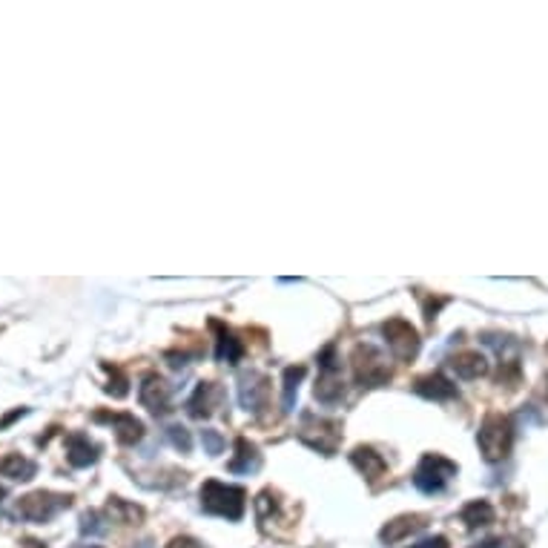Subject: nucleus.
<instances>
[{
  "label": "nucleus",
  "instance_id": "3",
  "mask_svg": "<svg viewBox=\"0 0 548 548\" xmlns=\"http://www.w3.org/2000/svg\"><path fill=\"white\" fill-rule=\"evenodd\" d=\"M353 371H356V380L364 388H376V385H385L388 380H391L388 359L373 345H359L356 350H353Z\"/></svg>",
  "mask_w": 548,
  "mask_h": 548
},
{
  "label": "nucleus",
  "instance_id": "15",
  "mask_svg": "<svg viewBox=\"0 0 548 548\" xmlns=\"http://www.w3.org/2000/svg\"><path fill=\"white\" fill-rule=\"evenodd\" d=\"M353 466H356L368 480H380L382 474L388 471V462L376 454L371 448H356L353 450Z\"/></svg>",
  "mask_w": 548,
  "mask_h": 548
},
{
  "label": "nucleus",
  "instance_id": "17",
  "mask_svg": "<svg viewBox=\"0 0 548 548\" xmlns=\"http://www.w3.org/2000/svg\"><path fill=\"white\" fill-rule=\"evenodd\" d=\"M422 526H425L422 517H399V520L388 522V526L382 528V540H385L388 545H394V543H399V540H405L408 534L419 531Z\"/></svg>",
  "mask_w": 548,
  "mask_h": 548
},
{
  "label": "nucleus",
  "instance_id": "20",
  "mask_svg": "<svg viewBox=\"0 0 548 548\" xmlns=\"http://www.w3.org/2000/svg\"><path fill=\"white\" fill-rule=\"evenodd\" d=\"M236 450H239V457L230 462V471H233V474H245V471L259 468V454H255V448H253L247 440H239V442H236Z\"/></svg>",
  "mask_w": 548,
  "mask_h": 548
},
{
  "label": "nucleus",
  "instance_id": "12",
  "mask_svg": "<svg viewBox=\"0 0 548 548\" xmlns=\"http://www.w3.org/2000/svg\"><path fill=\"white\" fill-rule=\"evenodd\" d=\"M215 399H222V391H218L213 382H201L196 388V394L190 396L187 408H190L192 417H210L213 408H215Z\"/></svg>",
  "mask_w": 548,
  "mask_h": 548
},
{
  "label": "nucleus",
  "instance_id": "30",
  "mask_svg": "<svg viewBox=\"0 0 548 548\" xmlns=\"http://www.w3.org/2000/svg\"><path fill=\"white\" fill-rule=\"evenodd\" d=\"M78 548H101V545H78Z\"/></svg>",
  "mask_w": 548,
  "mask_h": 548
},
{
  "label": "nucleus",
  "instance_id": "22",
  "mask_svg": "<svg viewBox=\"0 0 548 548\" xmlns=\"http://www.w3.org/2000/svg\"><path fill=\"white\" fill-rule=\"evenodd\" d=\"M301 376H304V368H287L285 371V411L294 408V396L299 391Z\"/></svg>",
  "mask_w": 548,
  "mask_h": 548
},
{
  "label": "nucleus",
  "instance_id": "27",
  "mask_svg": "<svg viewBox=\"0 0 548 548\" xmlns=\"http://www.w3.org/2000/svg\"><path fill=\"white\" fill-rule=\"evenodd\" d=\"M169 548H204V545L196 543L192 537H176L173 543H169Z\"/></svg>",
  "mask_w": 548,
  "mask_h": 548
},
{
  "label": "nucleus",
  "instance_id": "23",
  "mask_svg": "<svg viewBox=\"0 0 548 548\" xmlns=\"http://www.w3.org/2000/svg\"><path fill=\"white\" fill-rule=\"evenodd\" d=\"M167 436L173 440V445L178 450H190V434L187 428H181V425H173V428H167Z\"/></svg>",
  "mask_w": 548,
  "mask_h": 548
},
{
  "label": "nucleus",
  "instance_id": "5",
  "mask_svg": "<svg viewBox=\"0 0 548 548\" xmlns=\"http://www.w3.org/2000/svg\"><path fill=\"white\" fill-rule=\"evenodd\" d=\"M511 436H514V431H511V422L505 417L485 419L480 428V448H482L485 459L489 462L503 459L511 450Z\"/></svg>",
  "mask_w": 548,
  "mask_h": 548
},
{
  "label": "nucleus",
  "instance_id": "24",
  "mask_svg": "<svg viewBox=\"0 0 548 548\" xmlns=\"http://www.w3.org/2000/svg\"><path fill=\"white\" fill-rule=\"evenodd\" d=\"M81 531H83V534H104V531H106V526H101V517L95 514V511H90V514H83Z\"/></svg>",
  "mask_w": 548,
  "mask_h": 548
},
{
  "label": "nucleus",
  "instance_id": "26",
  "mask_svg": "<svg viewBox=\"0 0 548 548\" xmlns=\"http://www.w3.org/2000/svg\"><path fill=\"white\" fill-rule=\"evenodd\" d=\"M411 548H448V540L445 537H428V540H422V543L411 545Z\"/></svg>",
  "mask_w": 548,
  "mask_h": 548
},
{
  "label": "nucleus",
  "instance_id": "10",
  "mask_svg": "<svg viewBox=\"0 0 548 548\" xmlns=\"http://www.w3.org/2000/svg\"><path fill=\"white\" fill-rule=\"evenodd\" d=\"M95 419L113 425L115 434H118V440L124 442V445H132V442L141 440L144 425L136 417H132V413H95Z\"/></svg>",
  "mask_w": 548,
  "mask_h": 548
},
{
  "label": "nucleus",
  "instance_id": "1",
  "mask_svg": "<svg viewBox=\"0 0 548 548\" xmlns=\"http://www.w3.org/2000/svg\"><path fill=\"white\" fill-rule=\"evenodd\" d=\"M245 505H247V494H245V489H239V485H224L218 480L204 482L201 508L207 511V514L227 517V520H241V514H245Z\"/></svg>",
  "mask_w": 548,
  "mask_h": 548
},
{
  "label": "nucleus",
  "instance_id": "13",
  "mask_svg": "<svg viewBox=\"0 0 548 548\" xmlns=\"http://www.w3.org/2000/svg\"><path fill=\"white\" fill-rule=\"evenodd\" d=\"M267 391H270V388H267L264 376H255V373L245 376V382H241V405H245L247 411L250 408L259 411L267 402Z\"/></svg>",
  "mask_w": 548,
  "mask_h": 548
},
{
  "label": "nucleus",
  "instance_id": "11",
  "mask_svg": "<svg viewBox=\"0 0 548 548\" xmlns=\"http://www.w3.org/2000/svg\"><path fill=\"white\" fill-rule=\"evenodd\" d=\"M35 474H38V466L23 454H6L4 459H0V477H6V480L27 482L35 477Z\"/></svg>",
  "mask_w": 548,
  "mask_h": 548
},
{
  "label": "nucleus",
  "instance_id": "16",
  "mask_svg": "<svg viewBox=\"0 0 548 548\" xmlns=\"http://www.w3.org/2000/svg\"><path fill=\"white\" fill-rule=\"evenodd\" d=\"M450 364H454L457 376H462V380H477V376H482L485 371H489V362H485V356L477 350L459 353V356H454V362Z\"/></svg>",
  "mask_w": 548,
  "mask_h": 548
},
{
  "label": "nucleus",
  "instance_id": "4",
  "mask_svg": "<svg viewBox=\"0 0 548 548\" xmlns=\"http://www.w3.org/2000/svg\"><path fill=\"white\" fill-rule=\"evenodd\" d=\"M454 474H457L454 462L440 457V454H428L419 462V468L413 471V485H417V489L425 491V494H436V491L445 489L448 480L454 477Z\"/></svg>",
  "mask_w": 548,
  "mask_h": 548
},
{
  "label": "nucleus",
  "instance_id": "6",
  "mask_svg": "<svg viewBox=\"0 0 548 548\" xmlns=\"http://www.w3.org/2000/svg\"><path fill=\"white\" fill-rule=\"evenodd\" d=\"M299 436H301V442H308L310 448L322 450V454H333L336 445H339V425L308 413V417H304V422H301Z\"/></svg>",
  "mask_w": 548,
  "mask_h": 548
},
{
  "label": "nucleus",
  "instance_id": "9",
  "mask_svg": "<svg viewBox=\"0 0 548 548\" xmlns=\"http://www.w3.org/2000/svg\"><path fill=\"white\" fill-rule=\"evenodd\" d=\"M101 454V448L90 442V436L87 434H69L67 436V459H69V466H75V468H87L92 466L95 459H98Z\"/></svg>",
  "mask_w": 548,
  "mask_h": 548
},
{
  "label": "nucleus",
  "instance_id": "8",
  "mask_svg": "<svg viewBox=\"0 0 548 548\" xmlns=\"http://www.w3.org/2000/svg\"><path fill=\"white\" fill-rule=\"evenodd\" d=\"M138 399L141 405L153 411V413H164L169 405V385L161 380V376H147L138 388Z\"/></svg>",
  "mask_w": 548,
  "mask_h": 548
},
{
  "label": "nucleus",
  "instance_id": "19",
  "mask_svg": "<svg viewBox=\"0 0 548 548\" xmlns=\"http://www.w3.org/2000/svg\"><path fill=\"white\" fill-rule=\"evenodd\" d=\"M213 327H215V331H218V339H215V342H218V348H215V356L218 359H227V362H239L241 359V353H245V348H241V342H239V339L233 336V333H230V331H224V327L222 325H218V322H213Z\"/></svg>",
  "mask_w": 548,
  "mask_h": 548
},
{
  "label": "nucleus",
  "instance_id": "2",
  "mask_svg": "<svg viewBox=\"0 0 548 548\" xmlns=\"http://www.w3.org/2000/svg\"><path fill=\"white\" fill-rule=\"evenodd\" d=\"M64 508H69V497H67V494L35 491V494L20 497L18 517H23L27 522H50V520L58 517Z\"/></svg>",
  "mask_w": 548,
  "mask_h": 548
},
{
  "label": "nucleus",
  "instance_id": "14",
  "mask_svg": "<svg viewBox=\"0 0 548 548\" xmlns=\"http://www.w3.org/2000/svg\"><path fill=\"white\" fill-rule=\"evenodd\" d=\"M417 394L428 396V399H450V396H457V388H454V382L448 380V376L431 373V376H425V380L417 382Z\"/></svg>",
  "mask_w": 548,
  "mask_h": 548
},
{
  "label": "nucleus",
  "instance_id": "18",
  "mask_svg": "<svg viewBox=\"0 0 548 548\" xmlns=\"http://www.w3.org/2000/svg\"><path fill=\"white\" fill-rule=\"evenodd\" d=\"M459 520L466 522L468 528H482V526H489V522H494V508L485 503V499H474V503L462 508Z\"/></svg>",
  "mask_w": 548,
  "mask_h": 548
},
{
  "label": "nucleus",
  "instance_id": "21",
  "mask_svg": "<svg viewBox=\"0 0 548 548\" xmlns=\"http://www.w3.org/2000/svg\"><path fill=\"white\" fill-rule=\"evenodd\" d=\"M106 514L113 517V520H118V522H127V526H132V522H141V517H144V511L141 508H136V505H129V503H124V499H109V505H106Z\"/></svg>",
  "mask_w": 548,
  "mask_h": 548
},
{
  "label": "nucleus",
  "instance_id": "29",
  "mask_svg": "<svg viewBox=\"0 0 548 548\" xmlns=\"http://www.w3.org/2000/svg\"><path fill=\"white\" fill-rule=\"evenodd\" d=\"M27 548H43V545H41V543H35V540H29V543H27Z\"/></svg>",
  "mask_w": 548,
  "mask_h": 548
},
{
  "label": "nucleus",
  "instance_id": "25",
  "mask_svg": "<svg viewBox=\"0 0 548 548\" xmlns=\"http://www.w3.org/2000/svg\"><path fill=\"white\" fill-rule=\"evenodd\" d=\"M201 440H204L207 448H210V454H218V450H222V445H224V442H222V436H218L215 431H204V434H201Z\"/></svg>",
  "mask_w": 548,
  "mask_h": 548
},
{
  "label": "nucleus",
  "instance_id": "7",
  "mask_svg": "<svg viewBox=\"0 0 548 548\" xmlns=\"http://www.w3.org/2000/svg\"><path fill=\"white\" fill-rule=\"evenodd\" d=\"M382 331H385V342H388V348L394 350L396 359H413V356H417L419 336H417V331H413V327L405 319L385 322Z\"/></svg>",
  "mask_w": 548,
  "mask_h": 548
},
{
  "label": "nucleus",
  "instance_id": "28",
  "mask_svg": "<svg viewBox=\"0 0 548 548\" xmlns=\"http://www.w3.org/2000/svg\"><path fill=\"white\" fill-rule=\"evenodd\" d=\"M474 548H517L514 543H511V540H503V537H499V540H489V543H480V545H474Z\"/></svg>",
  "mask_w": 548,
  "mask_h": 548
}]
</instances>
